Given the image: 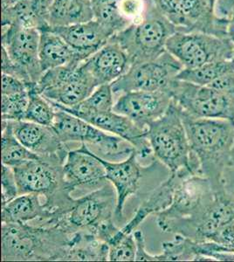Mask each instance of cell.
<instances>
[{
	"mask_svg": "<svg viewBox=\"0 0 234 262\" xmlns=\"http://www.w3.org/2000/svg\"><path fill=\"white\" fill-rule=\"evenodd\" d=\"M181 115L190 148L199 160L200 174L210 180L217 193L225 194L223 177L233 146L234 123L197 118L182 111Z\"/></svg>",
	"mask_w": 234,
	"mask_h": 262,
	"instance_id": "cell-1",
	"label": "cell"
},
{
	"mask_svg": "<svg viewBox=\"0 0 234 262\" xmlns=\"http://www.w3.org/2000/svg\"><path fill=\"white\" fill-rule=\"evenodd\" d=\"M2 261H65L73 233L56 226L2 223Z\"/></svg>",
	"mask_w": 234,
	"mask_h": 262,
	"instance_id": "cell-2",
	"label": "cell"
},
{
	"mask_svg": "<svg viewBox=\"0 0 234 262\" xmlns=\"http://www.w3.org/2000/svg\"><path fill=\"white\" fill-rule=\"evenodd\" d=\"M154 158L169 172L200 174L199 160L190 148L181 108L172 100L169 108L148 126L147 132Z\"/></svg>",
	"mask_w": 234,
	"mask_h": 262,
	"instance_id": "cell-3",
	"label": "cell"
},
{
	"mask_svg": "<svg viewBox=\"0 0 234 262\" xmlns=\"http://www.w3.org/2000/svg\"><path fill=\"white\" fill-rule=\"evenodd\" d=\"M19 195L39 194L45 198V206L53 217L48 225H54L71 208L75 199L74 191L64 179L63 164L39 158L13 168Z\"/></svg>",
	"mask_w": 234,
	"mask_h": 262,
	"instance_id": "cell-4",
	"label": "cell"
},
{
	"mask_svg": "<svg viewBox=\"0 0 234 262\" xmlns=\"http://www.w3.org/2000/svg\"><path fill=\"white\" fill-rule=\"evenodd\" d=\"M177 27L171 23L154 4L148 5L142 20L132 24L112 37L129 56L131 66L155 60L166 52V44Z\"/></svg>",
	"mask_w": 234,
	"mask_h": 262,
	"instance_id": "cell-5",
	"label": "cell"
},
{
	"mask_svg": "<svg viewBox=\"0 0 234 262\" xmlns=\"http://www.w3.org/2000/svg\"><path fill=\"white\" fill-rule=\"evenodd\" d=\"M56 107L53 128L63 143H85L97 149L96 155L109 161L126 159L135 150L131 143L110 135L67 111Z\"/></svg>",
	"mask_w": 234,
	"mask_h": 262,
	"instance_id": "cell-6",
	"label": "cell"
},
{
	"mask_svg": "<svg viewBox=\"0 0 234 262\" xmlns=\"http://www.w3.org/2000/svg\"><path fill=\"white\" fill-rule=\"evenodd\" d=\"M169 94L181 111L189 116L234 123V90L220 91L176 79L169 86Z\"/></svg>",
	"mask_w": 234,
	"mask_h": 262,
	"instance_id": "cell-7",
	"label": "cell"
},
{
	"mask_svg": "<svg viewBox=\"0 0 234 262\" xmlns=\"http://www.w3.org/2000/svg\"><path fill=\"white\" fill-rule=\"evenodd\" d=\"M83 61L80 65H67L45 72L34 86L48 101L73 107L88 98L98 88Z\"/></svg>",
	"mask_w": 234,
	"mask_h": 262,
	"instance_id": "cell-8",
	"label": "cell"
},
{
	"mask_svg": "<svg viewBox=\"0 0 234 262\" xmlns=\"http://www.w3.org/2000/svg\"><path fill=\"white\" fill-rule=\"evenodd\" d=\"M106 183L92 192L74 200L73 206L54 226L69 233H93L104 223L114 221L116 208V192Z\"/></svg>",
	"mask_w": 234,
	"mask_h": 262,
	"instance_id": "cell-9",
	"label": "cell"
},
{
	"mask_svg": "<svg viewBox=\"0 0 234 262\" xmlns=\"http://www.w3.org/2000/svg\"><path fill=\"white\" fill-rule=\"evenodd\" d=\"M178 31L202 32L228 38L227 18L217 15L210 0H152Z\"/></svg>",
	"mask_w": 234,
	"mask_h": 262,
	"instance_id": "cell-10",
	"label": "cell"
},
{
	"mask_svg": "<svg viewBox=\"0 0 234 262\" xmlns=\"http://www.w3.org/2000/svg\"><path fill=\"white\" fill-rule=\"evenodd\" d=\"M233 42L202 32L178 31L169 38L166 51L184 69H195L206 63L231 60Z\"/></svg>",
	"mask_w": 234,
	"mask_h": 262,
	"instance_id": "cell-11",
	"label": "cell"
},
{
	"mask_svg": "<svg viewBox=\"0 0 234 262\" xmlns=\"http://www.w3.org/2000/svg\"><path fill=\"white\" fill-rule=\"evenodd\" d=\"M184 69V66L166 51L155 60L131 66L124 75L110 85L115 95L131 91L169 93V86Z\"/></svg>",
	"mask_w": 234,
	"mask_h": 262,
	"instance_id": "cell-12",
	"label": "cell"
},
{
	"mask_svg": "<svg viewBox=\"0 0 234 262\" xmlns=\"http://www.w3.org/2000/svg\"><path fill=\"white\" fill-rule=\"evenodd\" d=\"M234 224V200L218 193L214 202L193 217L171 224L163 232L195 242H210L220 230Z\"/></svg>",
	"mask_w": 234,
	"mask_h": 262,
	"instance_id": "cell-13",
	"label": "cell"
},
{
	"mask_svg": "<svg viewBox=\"0 0 234 262\" xmlns=\"http://www.w3.org/2000/svg\"><path fill=\"white\" fill-rule=\"evenodd\" d=\"M2 48L20 70L24 81L36 85L43 75L39 63L40 32L12 24L2 26Z\"/></svg>",
	"mask_w": 234,
	"mask_h": 262,
	"instance_id": "cell-14",
	"label": "cell"
},
{
	"mask_svg": "<svg viewBox=\"0 0 234 262\" xmlns=\"http://www.w3.org/2000/svg\"><path fill=\"white\" fill-rule=\"evenodd\" d=\"M172 97L163 91H131L124 93L114 105V111L127 116L138 127L148 129L169 108Z\"/></svg>",
	"mask_w": 234,
	"mask_h": 262,
	"instance_id": "cell-15",
	"label": "cell"
},
{
	"mask_svg": "<svg viewBox=\"0 0 234 262\" xmlns=\"http://www.w3.org/2000/svg\"><path fill=\"white\" fill-rule=\"evenodd\" d=\"M15 137L26 148L51 161L64 164L69 144L63 143L53 127L28 121H9Z\"/></svg>",
	"mask_w": 234,
	"mask_h": 262,
	"instance_id": "cell-16",
	"label": "cell"
},
{
	"mask_svg": "<svg viewBox=\"0 0 234 262\" xmlns=\"http://www.w3.org/2000/svg\"><path fill=\"white\" fill-rule=\"evenodd\" d=\"M98 156V155H97ZM106 170L108 181L114 186L116 192V208L115 219L122 221L125 203L139 190L142 170H145L139 163L136 149L122 161H109L98 156Z\"/></svg>",
	"mask_w": 234,
	"mask_h": 262,
	"instance_id": "cell-17",
	"label": "cell"
},
{
	"mask_svg": "<svg viewBox=\"0 0 234 262\" xmlns=\"http://www.w3.org/2000/svg\"><path fill=\"white\" fill-rule=\"evenodd\" d=\"M63 173L66 183L74 190L78 187L97 189L108 183L103 164L85 143L77 149L69 150Z\"/></svg>",
	"mask_w": 234,
	"mask_h": 262,
	"instance_id": "cell-18",
	"label": "cell"
},
{
	"mask_svg": "<svg viewBox=\"0 0 234 262\" xmlns=\"http://www.w3.org/2000/svg\"><path fill=\"white\" fill-rule=\"evenodd\" d=\"M48 28L59 34L83 60L92 56L116 35L109 27L95 19L67 27Z\"/></svg>",
	"mask_w": 234,
	"mask_h": 262,
	"instance_id": "cell-19",
	"label": "cell"
},
{
	"mask_svg": "<svg viewBox=\"0 0 234 262\" xmlns=\"http://www.w3.org/2000/svg\"><path fill=\"white\" fill-rule=\"evenodd\" d=\"M82 120L129 142L136 149L138 158H154L147 137L148 129L140 128L127 116L113 111L93 114Z\"/></svg>",
	"mask_w": 234,
	"mask_h": 262,
	"instance_id": "cell-20",
	"label": "cell"
},
{
	"mask_svg": "<svg viewBox=\"0 0 234 262\" xmlns=\"http://www.w3.org/2000/svg\"><path fill=\"white\" fill-rule=\"evenodd\" d=\"M84 63L98 86L112 84L124 75L131 67L127 54L112 38Z\"/></svg>",
	"mask_w": 234,
	"mask_h": 262,
	"instance_id": "cell-21",
	"label": "cell"
},
{
	"mask_svg": "<svg viewBox=\"0 0 234 262\" xmlns=\"http://www.w3.org/2000/svg\"><path fill=\"white\" fill-rule=\"evenodd\" d=\"M192 175L196 174L188 171L169 172V177L142 200L131 221L122 227V231L126 233H133L150 215L158 214L169 208L174 200L178 185L184 178Z\"/></svg>",
	"mask_w": 234,
	"mask_h": 262,
	"instance_id": "cell-22",
	"label": "cell"
},
{
	"mask_svg": "<svg viewBox=\"0 0 234 262\" xmlns=\"http://www.w3.org/2000/svg\"><path fill=\"white\" fill-rule=\"evenodd\" d=\"M54 0H22L2 8V26L11 24L43 30L49 27V12Z\"/></svg>",
	"mask_w": 234,
	"mask_h": 262,
	"instance_id": "cell-23",
	"label": "cell"
},
{
	"mask_svg": "<svg viewBox=\"0 0 234 262\" xmlns=\"http://www.w3.org/2000/svg\"><path fill=\"white\" fill-rule=\"evenodd\" d=\"M40 32L39 63L42 72L67 65H80L81 57L54 31L46 28Z\"/></svg>",
	"mask_w": 234,
	"mask_h": 262,
	"instance_id": "cell-24",
	"label": "cell"
},
{
	"mask_svg": "<svg viewBox=\"0 0 234 262\" xmlns=\"http://www.w3.org/2000/svg\"><path fill=\"white\" fill-rule=\"evenodd\" d=\"M39 198V194H22L2 206V223L28 224L30 221H39L44 226L48 225L53 214L44 203L40 202Z\"/></svg>",
	"mask_w": 234,
	"mask_h": 262,
	"instance_id": "cell-25",
	"label": "cell"
},
{
	"mask_svg": "<svg viewBox=\"0 0 234 262\" xmlns=\"http://www.w3.org/2000/svg\"><path fill=\"white\" fill-rule=\"evenodd\" d=\"M94 19L92 0H54L49 27H67Z\"/></svg>",
	"mask_w": 234,
	"mask_h": 262,
	"instance_id": "cell-26",
	"label": "cell"
},
{
	"mask_svg": "<svg viewBox=\"0 0 234 262\" xmlns=\"http://www.w3.org/2000/svg\"><path fill=\"white\" fill-rule=\"evenodd\" d=\"M109 246L93 233L74 232L65 261H107Z\"/></svg>",
	"mask_w": 234,
	"mask_h": 262,
	"instance_id": "cell-27",
	"label": "cell"
},
{
	"mask_svg": "<svg viewBox=\"0 0 234 262\" xmlns=\"http://www.w3.org/2000/svg\"><path fill=\"white\" fill-rule=\"evenodd\" d=\"M114 95L111 85L105 84L98 86L88 98L73 107H65L52 101L51 102L60 110L77 116L80 119H85L87 116L93 114L114 111Z\"/></svg>",
	"mask_w": 234,
	"mask_h": 262,
	"instance_id": "cell-28",
	"label": "cell"
},
{
	"mask_svg": "<svg viewBox=\"0 0 234 262\" xmlns=\"http://www.w3.org/2000/svg\"><path fill=\"white\" fill-rule=\"evenodd\" d=\"M1 158L2 164L15 168L27 162L39 159V156L29 150L18 140L12 131L9 121L2 120L1 136Z\"/></svg>",
	"mask_w": 234,
	"mask_h": 262,
	"instance_id": "cell-29",
	"label": "cell"
},
{
	"mask_svg": "<svg viewBox=\"0 0 234 262\" xmlns=\"http://www.w3.org/2000/svg\"><path fill=\"white\" fill-rule=\"evenodd\" d=\"M231 72H234L233 60H218L195 69H184L178 74L177 79L200 86H208Z\"/></svg>",
	"mask_w": 234,
	"mask_h": 262,
	"instance_id": "cell-30",
	"label": "cell"
},
{
	"mask_svg": "<svg viewBox=\"0 0 234 262\" xmlns=\"http://www.w3.org/2000/svg\"><path fill=\"white\" fill-rule=\"evenodd\" d=\"M34 86L35 85L30 88L29 103L24 121L52 127L56 116V107L48 99L37 92Z\"/></svg>",
	"mask_w": 234,
	"mask_h": 262,
	"instance_id": "cell-31",
	"label": "cell"
},
{
	"mask_svg": "<svg viewBox=\"0 0 234 262\" xmlns=\"http://www.w3.org/2000/svg\"><path fill=\"white\" fill-rule=\"evenodd\" d=\"M119 3L120 0H92L94 19L109 27L115 34L129 27L121 17Z\"/></svg>",
	"mask_w": 234,
	"mask_h": 262,
	"instance_id": "cell-32",
	"label": "cell"
},
{
	"mask_svg": "<svg viewBox=\"0 0 234 262\" xmlns=\"http://www.w3.org/2000/svg\"><path fill=\"white\" fill-rule=\"evenodd\" d=\"M109 260L110 261H135L137 243L133 233H126L119 229L108 242Z\"/></svg>",
	"mask_w": 234,
	"mask_h": 262,
	"instance_id": "cell-33",
	"label": "cell"
},
{
	"mask_svg": "<svg viewBox=\"0 0 234 262\" xmlns=\"http://www.w3.org/2000/svg\"><path fill=\"white\" fill-rule=\"evenodd\" d=\"M29 103V91L2 95L1 116L5 121H24Z\"/></svg>",
	"mask_w": 234,
	"mask_h": 262,
	"instance_id": "cell-34",
	"label": "cell"
},
{
	"mask_svg": "<svg viewBox=\"0 0 234 262\" xmlns=\"http://www.w3.org/2000/svg\"><path fill=\"white\" fill-rule=\"evenodd\" d=\"M2 206L6 205L19 195L14 171L11 167L2 164Z\"/></svg>",
	"mask_w": 234,
	"mask_h": 262,
	"instance_id": "cell-35",
	"label": "cell"
},
{
	"mask_svg": "<svg viewBox=\"0 0 234 262\" xmlns=\"http://www.w3.org/2000/svg\"><path fill=\"white\" fill-rule=\"evenodd\" d=\"M32 86L33 85L27 83L19 78L2 74V95H12L29 91Z\"/></svg>",
	"mask_w": 234,
	"mask_h": 262,
	"instance_id": "cell-36",
	"label": "cell"
},
{
	"mask_svg": "<svg viewBox=\"0 0 234 262\" xmlns=\"http://www.w3.org/2000/svg\"><path fill=\"white\" fill-rule=\"evenodd\" d=\"M137 243L136 261H158V255H152L146 249L145 238L141 230H136L133 232Z\"/></svg>",
	"mask_w": 234,
	"mask_h": 262,
	"instance_id": "cell-37",
	"label": "cell"
},
{
	"mask_svg": "<svg viewBox=\"0 0 234 262\" xmlns=\"http://www.w3.org/2000/svg\"><path fill=\"white\" fill-rule=\"evenodd\" d=\"M223 187L225 194L234 200V143L227 166L223 177Z\"/></svg>",
	"mask_w": 234,
	"mask_h": 262,
	"instance_id": "cell-38",
	"label": "cell"
},
{
	"mask_svg": "<svg viewBox=\"0 0 234 262\" xmlns=\"http://www.w3.org/2000/svg\"><path fill=\"white\" fill-rule=\"evenodd\" d=\"M234 0H217L215 12L221 18H227L233 8Z\"/></svg>",
	"mask_w": 234,
	"mask_h": 262,
	"instance_id": "cell-39",
	"label": "cell"
},
{
	"mask_svg": "<svg viewBox=\"0 0 234 262\" xmlns=\"http://www.w3.org/2000/svg\"><path fill=\"white\" fill-rule=\"evenodd\" d=\"M228 25H227V36L231 42L234 43V6L231 9L230 14L227 17Z\"/></svg>",
	"mask_w": 234,
	"mask_h": 262,
	"instance_id": "cell-40",
	"label": "cell"
},
{
	"mask_svg": "<svg viewBox=\"0 0 234 262\" xmlns=\"http://www.w3.org/2000/svg\"><path fill=\"white\" fill-rule=\"evenodd\" d=\"M20 1H22V0H2V8L12 6V5L20 2Z\"/></svg>",
	"mask_w": 234,
	"mask_h": 262,
	"instance_id": "cell-41",
	"label": "cell"
},
{
	"mask_svg": "<svg viewBox=\"0 0 234 262\" xmlns=\"http://www.w3.org/2000/svg\"><path fill=\"white\" fill-rule=\"evenodd\" d=\"M210 4L212 5V6H214V8H215V5H216L217 0H210Z\"/></svg>",
	"mask_w": 234,
	"mask_h": 262,
	"instance_id": "cell-42",
	"label": "cell"
},
{
	"mask_svg": "<svg viewBox=\"0 0 234 262\" xmlns=\"http://www.w3.org/2000/svg\"><path fill=\"white\" fill-rule=\"evenodd\" d=\"M231 60L234 61V44H233V49H232V56H231Z\"/></svg>",
	"mask_w": 234,
	"mask_h": 262,
	"instance_id": "cell-43",
	"label": "cell"
}]
</instances>
